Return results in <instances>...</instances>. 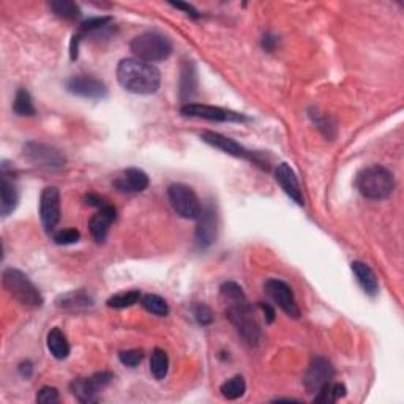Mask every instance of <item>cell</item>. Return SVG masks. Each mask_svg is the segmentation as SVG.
<instances>
[{
  "instance_id": "6da1fadb",
  "label": "cell",
  "mask_w": 404,
  "mask_h": 404,
  "mask_svg": "<svg viewBox=\"0 0 404 404\" xmlns=\"http://www.w3.org/2000/svg\"><path fill=\"white\" fill-rule=\"evenodd\" d=\"M220 292L225 303L226 317L248 346H258L260 341V327L244 289L237 283L227 282L221 286Z\"/></svg>"
},
{
  "instance_id": "7a4b0ae2",
  "label": "cell",
  "mask_w": 404,
  "mask_h": 404,
  "mask_svg": "<svg viewBox=\"0 0 404 404\" xmlns=\"http://www.w3.org/2000/svg\"><path fill=\"white\" fill-rule=\"evenodd\" d=\"M117 81L128 92L136 95H152L160 89V70L139 58H123L117 67Z\"/></svg>"
},
{
  "instance_id": "3957f363",
  "label": "cell",
  "mask_w": 404,
  "mask_h": 404,
  "mask_svg": "<svg viewBox=\"0 0 404 404\" xmlns=\"http://www.w3.org/2000/svg\"><path fill=\"white\" fill-rule=\"evenodd\" d=\"M355 185L363 198L371 201H384L395 190V177L387 168L374 165L365 168L362 172H358Z\"/></svg>"
},
{
  "instance_id": "277c9868",
  "label": "cell",
  "mask_w": 404,
  "mask_h": 404,
  "mask_svg": "<svg viewBox=\"0 0 404 404\" xmlns=\"http://www.w3.org/2000/svg\"><path fill=\"white\" fill-rule=\"evenodd\" d=\"M130 49L134 54V58H139V61L147 63H155L166 61L172 54V43L160 32L149 30L134 37L130 43Z\"/></svg>"
},
{
  "instance_id": "5b68a950",
  "label": "cell",
  "mask_w": 404,
  "mask_h": 404,
  "mask_svg": "<svg viewBox=\"0 0 404 404\" xmlns=\"http://www.w3.org/2000/svg\"><path fill=\"white\" fill-rule=\"evenodd\" d=\"M5 291L24 306L40 308L43 305V296L29 277L18 269H5L2 275Z\"/></svg>"
},
{
  "instance_id": "8992f818",
  "label": "cell",
  "mask_w": 404,
  "mask_h": 404,
  "mask_svg": "<svg viewBox=\"0 0 404 404\" xmlns=\"http://www.w3.org/2000/svg\"><path fill=\"white\" fill-rule=\"evenodd\" d=\"M168 198L174 212L185 220H198L202 212L201 201L191 187L174 184L168 188Z\"/></svg>"
},
{
  "instance_id": "52a82bcc",
  "label": "cell",
  "mask_w": 404,
  "mask_h": 404,
  "mask_svg": "<svg viewBox=\"0 0 404 404\" xmlns=\"http://www.w3.org/2000/svg\"><path fill=\"white\" fill-rule=\"evenodd\" d=\"M23 153L32 165L42 169H48V171L61 169L67 163V158H65V155L58 149L37 141H30L27 144H24Z\"/></svg>"
},
{
  "instance_id": "ba28073f",
  "label": "cell",
  "mask_w": 404,
  "mask_h": 404,
  "mask_svg": "<svg viewBox=\"0 0 404 404\" xmlns=\"http://www.w3.org/2000/svg\"><path fill=\"white\" fill-rule=\"evenodd\" d=\"M114 379V376L106 371L95 373L90 377H80L71 382V392L81 403H95L99 401V395L103 389L109 386V382Z\"/></svg>"
},
{
  "instance_id": "9c48e42d",
  "label": "cell",
  "mask_w": 404,
  "mask_h": 404,
  "mask_svg": "<svg viewBox=\"0 0 404 404\" xmlns=\"http://www.w3.org/2000/svg\"><path fill=\"white\" fill-rule=\"evenodd\" d=\"M264 291L265 294L272 298L273 303H275L278 308H282L289 317H301V308H298L294 292H292L288 283L277 278L267 279L264 284Z\"/></svg>"
},
{
  "instance_id": "30bf717a",
  "label": "cell",
  "mask_w": 404,
  "mask_h": 404,
  "mask_svg": "<svg viewBox=\"0 0 404 404\" xmlns=\"http://www.w3.org/2000/svg\"><path fill=\"white\" fill-rule=\"evenodd\" d=\"M180 114L185 117H194V119H204L210 122H245L248 120L244 114L234 113L229 109L218 106H208V104L187 103L180 108Z\"/></svg>"
},
{
  "instance_id": "8fae6325",
  "label": "cell",
  "mask_w": 404,
  "mask_h": 404,
  "mask_svg": "<svg viewBox=\"0 0 404 404\" xmlns=\"http://www.w3.org/2000/svg\"><path fill=\"white\" fill-rule=\"evenodd\" d=\"M65 87L70 94L76 96H82V99L89 100H101L106 99L108 89L106 84L101 80L90 75H75L71 76L65 82Z\"/></svg>"
},
{
  "instance_id": "7c38bea8",
  "label": "cell",
  "mask_w": 404,
  "mask_h": 404,
  "mask_svg": "<svg viewBox=\"0 0 404 404\" xmlns=\"http://www.w3.org/2000/svg\"><path fill=\"white\" fill-rule=\"evenodd\" d=\"M335 376V370L332 367V363L324 357L313 358L308 370H306L303 377V386L306 392L311 395H316L325 384L332 382Z\"/></svg>"
},
{
  "instance_id": "4fadbf2b",
  "label": "cell",
  "mask_w": 404,
  "mask_h": 404,
  "mask_svg": "<svg viewBox=\"0 0 404 404\" xmlns=\"http://www.w3.org/2000/svg\"><path fill=\"white\" fill-rule=\"evenodd\" d=\"M40 218L46 232H52L61 221V191L56 187H46L40 196Z\"/></svg>"
},
{
  "instance_id": "5bb4252c",
  "label": "cell",
  "mask_w": 404,
  "mask_h": 404,
  "mask_svg": "<svg viewBox=\"0 0 404 404\" xmlns=\"http://www.w3.org/2000/svg\"><path fill=\"white\" fill-rule=\"evenodd\" d=\"M201 139L204 141L206 144L218 149V151L225 152L227 155L236 156V158L250 160L253 163H258V160L254 158V155L250 151H246L242 144H239L237 141H234L231 138H226V136L223 134L215 133V132H204L201 134Z\"/></svg>"
},
{
  "instance_id": "9a60e30c",
  "label": "cell",
  "mask_w": 404,
  "mask_h": 404,
  "mask_svg": "<svg viewBox=\"0 0 404 404\" xmlns=\"http://www.w3.org/2000/svg\"><path fill=\"white\" fill-rule=\"evenodd\" d=\"M217 231H218V223L215 208L212 206L202 208L196 227V242L199 245V248H207V246H210L215 242V239H217Z\"/></svg>"
},
{
  "instance_id": "2e32d148",
  "label": "cell",
  "mask_w": 404,
  "mask_h": 404,
  "mask_svg": "<svg viewBox=\"0 0 404 404\" xmlns=\"http://www.w3.org/2000/svg\"><path fill=\"white\" fill-rule=\"evenodd\" d=\"M275 179L278 182V185L283 188V191L288 194V196L296 202L298 206L305 204L303 193L301 184H298V179L288 163H279L275 169Z\"/></svg>"
},
{
  "instance_id": "e0dca14e",
  "label": "cell",
  "mask_w": 404,
  "mask_h": 404,
  "mask_svg": "<svg viewBox=\"0 0 404 404\" xmlns=\"http://www.w3.org/2000/svg\"><path fill=\"white\" fill-rule=\"evenodd\" d=\"M149 187V175L138 168H130L123 171L119 177L114 180V188L120 193L133 194L144 191Z\"/></svg>"
},
{
  "instance_id": "ac0fdd59",
  "label": "cell",
  "mask_w": 404,
  "mask_h": 404,
  "mask_svg": "<svg viewBox=\"0 0 404 404\" xmlns=\"http://www.w3.org/2000/svg\"><path fill=\"white\" fill-rule=\"evenodd\" d=\"M115 217H117L115 208L109 204L106 207L100 208V210L96 212L92 218H90L89 229L95 242L103 244L104 240H106L108 234H109V227L114 223Z\"/></svg>"
},
{
  "instance_id": "d6986e66",
  "label": "cell",
  "mask_w": 404,
  "mask_h": 404,
  "mask_svg": "<svg viewBox=\"0 0 404 404\" xmlns=\"http://www.w3.org/2000/svg\"><path fill=\"white\" fill-rule=\"evenodd\" d=\"M56 303L58 308L63 311L81 313V311H87L92 308L94 297L84 289H77V291L67 292V294H62L57 298Z\"/></svg>"
},
{
  "instance_id": "ffe728a7",
  "label": "cell",
  "mask_w": 404,
  "mask_h": 404,
  "mask_svg": "<svg viewBox=\"0 0 404 404\" xmlns=\"http://www.w3.org/2000/svg\"><path fill=\"white\" fill-rule=\"evenodd\" d=\"M351 269H353L357 283L360 284L365 294L374 297L377 291H379V282H377V277L373 269L365 263H360V260H354V263L351 264Z\"/></svg>"
},
{
  "instance_id": "44dd1931",
  "label": "cell",
  "mask_w": 404,
  "mask_h": 404,
  "mask_svg": "<svg viewBox=\"0 0 404 404\" xmlns=\"http://www.w3.org/2000/svg\"><path fill=\"white\" fill-rule=\"evenodd\" d=\"M19 202V194L13 182L10 180L8 174L2 171V177H0V213L4 217H8L10 213L15 212Z\"/></svg>"
},
{
  "instance_id": "7402d4cb",
  "label": "cell",
  "mask_w": 404,
  "mask_h": 404,
  "mask_svg": "<svg viewBox=\"0 0 404 404\" xmlns=\"http://www.w3.org/2000/svg\"><path fill=\"white\" fill-rule=\"evenodd\" d=\"M46 346L51 355L57 358V360H63V358L70 355V344L67 341V336L58 327L51 329L46 338Z\"/></svg>"
},
{
  "instance_id": "603a6c76",
  "label": "cell",
  "mask_w": 404,
  "mask_h": 404,
  "mask_svg": "<svg viewBox=\"0 0 404 404\" xmlns=\"http://www.w3.org/2000/svg\"><path fill=\"white\" fill-rule=\"evenodd\" d=\"M198 87V77H196V68H194L193 62H185L184 68H182L180 76V96L184 101H188L191 96L196 94Z\"/></svg>"
},
{
  "instance_id": "cb8c5ba5",
  "label": "cell",
  "mask_w": 404,
  "mask_h": 404,
  "mask_svg": "<svg viewBox=\"0 0 404 404\" xmlns=\"http://www.w3.org/2000/svg\"><path fill=\"white\" fill-rule=\"evenodd\" d=\"M346 386L340 382H329L325 384V386L319 390L316 393V398L315 403H324V404H332V403H336L340 401L341 398L346 396Z\"/></svg>"
},
{
  "instance_id": "d4e9b609",
  "label": "cell",
  "mask_w": 404,
  "mask_h": 404,
  "mask_svg": "<svg viewBox=\"0 0 404 404\" xmlns=\"http://www.w3.org/2000/svg\"><path fill=\"white\" fill-rule=\"evenodd\" d=\"M220 392L226 400L242 398L246 392V382L242 376H234L231 379H227L225 384H221Z\"/></svg>"
},
{
  "instance_id": "484cf974",
  "label": "cell",
  "mask_w": 404,
  "mask_h": 404,
  "mask_svg": "<svg viewBox=\"0 0 404 404\" xmlns=\"http://www.w3.org/2000/svg\"><path fill=\"white\" fill-rule=\"evenodd\" d=\"M169 371V357L163 349H153L151 355V373L156 381L165 379Z\"/></svg>"
},
{
  "instance_id": "4316f807",
  "label": "cell",
  "mask_w": 404,
  "mask_h": 404,
  "mask_svg": "<svg viewBox=\"0 0 404 404\" xmlns=\"http://www.w3.org/2000/svg\"><path fill=\"white\" fill-rule=\"evenodd\" d=\"M49 6L56 16L67 19V21H73L81 15L80 6L71 2V0H54V2L49 4Z\"/></svg>"
},
{
  "instance_id": "83f0119b",
  "label": "cell",
  "mask_w": 404,
  "mask_h": 404,
  "mask_svg": "<svg viewBox=\"0 0 404 404\" xmlns=\"http://www.w3.org/2000/svg\"><path fill=\"white\" fill-rule=\"evenodd\" d=\"M13 111H15V114L23 117L35 115L34 101H32V96L25 89H19L16 92L15 101H13Z\"/></svg>"
},
{
  "instance_id": "f1b7e54d",
  "label": "cell",
  "mask_w": 404,
  "mask_h": 404,
  "mask_svg": "<svg viewBox=\"0 0 404 404\" xmlns=\"http://www.w3.org/2000/svg\"><path fill=\"white\" fill-rule=\"evenodd\" d=\"M139 301H141V291L132 289V291L120 292V294H115L111 297L108 301V306L109 308L123 310V308H130V306L136 305Z\"/></svg>"
},
{
  "instance_id": "f546056e",
  "label": "cell",
  "mask_w": 404,
  "mask_h": 404,
  "mask_svg": "<svg viewBox=\"0 0 404 404\" xmlns=\"http://www.w3.org/2000/svg\"><path fill=\"white\" fill-rule=\"evenodd\" d=\"M141 303L149 313H152L155 316L166 317L169 315V305L166 303L165 298H161L160 296L147 294L141 297Z\"/></svg>"
},
{
  "instance_id": "4dcf8cb0",
  "label": "cell",
  "mask_w": 404,
  "mask_h": 404,
  "mask_svg": "<svg viewBox=\"0 0 404 404\" xmlns=\"http://www.w3.org/2000/svg\"><path fill=\"white\" fill-rule=\"evenodd\" d=\"M113 21L111 16H96V18H90L87 21H84L80 24V29L76 32V37L80 38V42L82 40V37H86L89 34H95V32H99L101 29L106 27V25Z\"/></svg>"
},
{
  "instance_id": "1f68e13d",
  "label": "cell",
  "mask_w": 404,
  "mask_h": 404,
  "mask_svg": "<svg viewBox=\"0 0 404 404\" xmlns=\"http://www.w3.org/2000/svg\"><path fill=\"white\" fill-rule=\"evenodd\" d=\"M81 239V232L75 229V227H68V229H62L54 234V242L57 245H73Z\"/></svg>"
},
{
  "instance_id": "d6a6232c",
  "label": "cell",
  "mask_w": 404,
  "mask_h": 404,
  "mask_svg": "<svg viewBox=\"0 0 404 404\" xmlns=\"http://www.w3.org/2000/svg\"><path fill=\"white\" fill-rule=\"evenodd\" d=\"M144 358V353L141 349H130V351H122L119 354V360L122 365L130 368H136Z\"/></svg>"
},
{
  "instance_id": "836d02e7",
  "label": "cell",
  "mask_w": 404,
  "mask_h": 404,
  "mask_svg": "<svg viewBox=\"0 0 404 404\" xmlns=\"http://www.w3.org/2000/svg\"><path fill=\"white\" fill-rule=\"evenodd\" d=\"M58 401V392L54 387H43L37 393V403L42 404H54Z\"/></svg>"
},
{
  "instance_id": "e575fe53",
  "label": "cell",
  "mask_w": 404,
  "mask_h": 404,
  "mask_svg": "<svg viewBox=\"0 0 404 404\" xmlns=\"http://www.w3.org/2000/svg\"><path fill=\"white\" fill-rule=\"evenodd\" d=\"M194 317H196V321L201 325H208L213 321L210 308H208V306L204 305V303L196 305V308H194Z\"/></svg>"
},
{
  "instance_id": "d590c367",
  "label": "cell",
  "mask_w": 404,
  "mask_h": 404,
  "mask_svg": "<svg viewBox=\"0 0 404 404\" xmlns=\"http://www.w3.org/2000/svg\"><path fill=\"white\" fill-rule=\"evenodd\" d=\"M84 201H86V204L87 206H90V207H96L100 210V208H103V207H106V206H109V202L104 199V198H101L100 194H95V193H90V194H87L86 198H84Z\"/></svg>"
},
{
  "instance_id": "8d00e7d4",
  "label": "cell",
  "mask_w": 404,
  "mask_h": 404,
  "mask_svg": "<svg viewBox=\"0 0 404 404\" xmlns=\"http://www.w3.org/2000/svg\"><path fill=\"white\" fill-rule=\"evenodd\" d=\"M171 6H174V8H177V10H184L188 16H191V18H199V13L196 11V8H194L193 5L190 4H185V2H171L169 4Z\"/></svg>"
},
{
  "instance_id": "74e56055",
  "label": "cell",
  "mask_w": 404,
  "mask_h": 404,
  "mask_svg": "<svg viewBox=\"0 0 404 404\" xmlns=\"http://www.w3.org/2000/svg\"><path fill=\"white\" fill-rule=\"evenodd\" d=\"M259 308L264 311V315H265V321H267V322L272 324L273 321H275V310H273L269 303L259 302Z\"/></svg>"
},
{
  "instance_id": "f35d334b",
  "label": "cell",
  "mask_w": 404,
  "mask_h": 404,
  "mask_svg": "<svg viewBox=\"0 0 404 404\" xmlns=\"http://www.w3.org/2000/svg\"><path fill=\"white\" fill-rule=\"evenodd\" d=\"M277 43H278V38L270 35V34L264 35V38H263V48H264L265 51H269V52H272L273 49H275Z\"/></svg>"
},
{
  "instance_id": "ab89813d",
  "label": "cell",
  "mask_w": 404,
  "mask_h": 404,
  "mask_svg": "<svg viewBox=\"0 0 404 404\" xmlns=\"http://www.w3.org/2000/svg\"><path fill=\"white\" fill-rule=\"evenodd\" d=\"M32 371H34V367H32L30 362H23L21 365H19V373H21L25 379H29V377L32 376Z\"/></svg>"
}]
</instances>
